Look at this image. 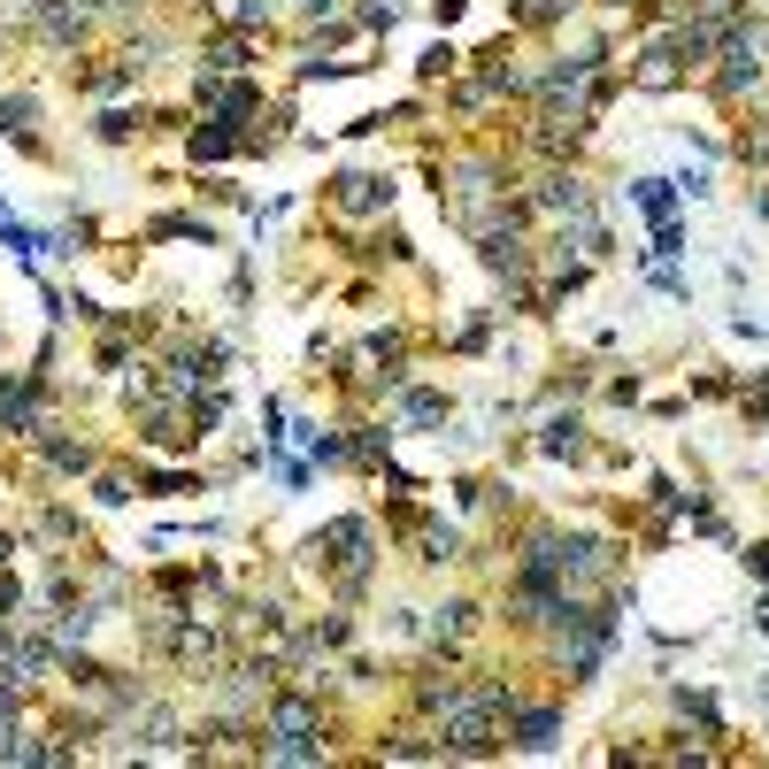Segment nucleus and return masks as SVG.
I'll list each match as a JSON object with an SVG mask.
<instances>
[{
	"label": "nucleus",
	"instance_id": "f257e3e1",
	"mask_svg": "<svg viewBox=\"0 0 769 769\" xmlns=\"http://www.w3.org/2000/svg\"><path fill=\"white\" fill-rule=\"evenodd\" d=\"M331 547H338V570H346V577H361V562H369V554H361V547H369V531H361V524H338V531H331Z\"/></svg>",
	"mask_w": 769,
	"mask_h": 769
},
{
	"label": "nucleus",
	"instance_id": "f03ea898",
	"mask_svg": "<svg viewBox=\"0 0 769 769\" xmlns=\"http://www.w3.org/2000/svg\"><path fill=\"white\" fill-rule=\"evenodd\" d=\"M524 746H554V715H524Z\"/></svg>",
	"mask_w": 769,
	"mask_h": 769
},
{
	"label": "nucleus",
	"instance_id": "7ed1b4c3",
	"mask_svg": "<svg viewBox=\"0 0 769 769\" xmlns=\"http://www.w3.org/2000/svg\"><path fill=\"white\" fill-rule=\"evenodd\" d=\"M0 16H47V0H0Z\"/></svg>",
	"mask_w": 769,
	"mask_h": 769
}]
</instances>
